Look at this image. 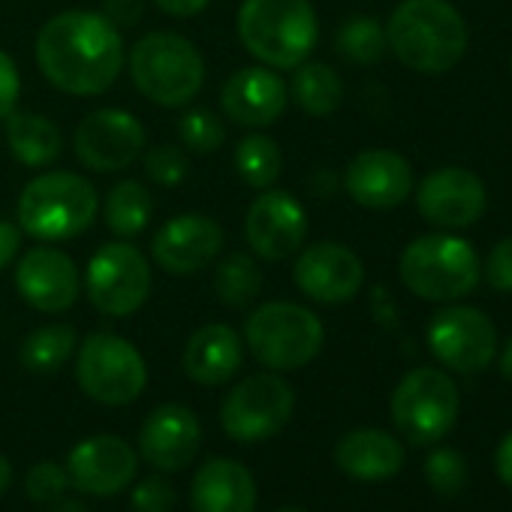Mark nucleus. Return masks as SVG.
<instances>
[{
	"label": "nucleus",
	"mask_w": 512,
	"mask_h": 512,
	"mask_svg": "<svg viewBox=\"0 0 512 512\" xmlns=\"http://www.w3.org/2000/svg\"><path fill=\"white\" fill-rule=\"evenodd\" d=\"M37 64L58 91L97 97L121 76L124 40L106 16L70 10L43 25L37 37Z\"/></svg>",
	"instance_id": "f257e3e1"
},
{
	"label": "nucleus",
	"mask_w": 512,
	"mask_h": 512,
	"mask_svg": "<svg viewBox=\"0 0 512 512\" xmlns=\"http://www.w3.org/2000/svg\"><path fill=\"white\" fill-rule=\"evenodd\" d=\"M467 25L449 0H404L386 25L389 52L425 76L449 73L467 52Z\"/></svg>",
	"instance_id": "f03ea898"
},
{
	"label": "nucleus",
	"mask_w": 512,
	"mask_h": 512,
	"mask_svg": "<svg viewBox=\"0 0 512 512\" xmlns=\"http://www.w3.org/2000/svg\"><path fill=\"white\" fill-rule=\"evenodd\" d=\"M244 49L272 70H296L317 46L320 22L308 0H244L238 10Z\"/></svg>",
	"instance_id": "7ed1b4c3"
},
{
	"label": "nucleus",
	"mask_w": 512,
	"mask_h": 512,
	"mask_svg": "<svg viewBox=\"0 0 512 512\" xmlns=\"http://www.w3.org/2000/svg\"><path fill=\"white\" fill-rule=\"evenodd\" d=\"M100 211L94 184L76 172H46L28 181L19 196V226L37 241L82 235Z\"/></svg>",
	"instance_id": "20e7f679"
},
{
	"label": "nucleus",
	"mask_w": 512,
	"mask_h": 512,
	"mask_svg": "<svg viewBox=\"0 0 512 512\" xmlns=\"http://www.w3.org/2000/svg\"><path fill=\"white\" fill-rule=\"evenodd\" d=\"M130 76L139 94L157 106H187L205 82L202 55L190 40L169 31L145 34L130 49Z\"/></svg>",
	"instance_id": "39448f33"
},
{
	"label": "nucleus",
	"mask_w": 512,
	"mask_h": 512,
	"mask_svg": "<svg viewBox=\"0 0 512 512\" xmlns=\"http://www.w3.org/2000/svg\"><path fill=\"white\" fill-rule=\"evenodd\" d=\"M401 281L425 302H452L473 293L479 284V256L455 235H422L401 253Z\"/></svg>",
	"instance_id": "423d86ee"
},
{
	"label": "nucleus",
	"mask_w": 512,
	"mask_h": 512,
	"mask_svg": "<svg viewBox=\"0 0 512 512\" xmlns=\"http://www.w3.org/2000/svg\"><path fill=\"white\" fill-rule=\"evenodd\" d=\"M244 344L256 362L272 371H299L323 350V323L302 305L269 302L247 317Z\"/></svg>",
	"instance_id": "0eeeda50"
},
{
	"label": "nucleus",
	"mask_w": 512,
	"mask_h": 512,
	"mask_svg": "<svg viewBox=\"0 0 512 512\" xmlns=\"http://www.w3.org/2000/svg\"><path fill=\"white\" fill-rule=\"evenodd\" d=\"M76 380L91 401L124 407L142 395L148 383V365L130 341L112 332H94L79 347Z\"/></svg>",
	"instance_id": "6e6552de"
},
{
	"label": "nucleus",
	"mask_w": 512,
	"mask_h": 512,
	"mask_svg": "<svg viewBox=\"0 0 512 512\" xmlns=\"http://www.w3.org/2000/svg\"><path fill=\"white\" fill-rule=\"evenodd\" d=\"M458 419V386L437 368H413L392 395V422L416 446L437 443Z\"/></svg>",
	"instance_id": "1a4fd4ad"
},
{
	"label": "nucleus",
	"mask_w": 512,
	"mask_h": 512,
	"mask_svg": "<svg viewBox=\"0 0 512 512\" xmlns=\"http://www.w3.org/2000/svg\"><path fill=\"white\" fill-rule=\"evenodd\" d=\"M296 392L278 374H253L235 383L220 404V425L238 443H260L293 419Z\"/></svg>",
	"instance_id": "9d476101"
},
{
	"label": "nucleus",
	"mask_w": 512,
	"mask_h": 512,
	"mask_svg": "<svg viewBox=\"0 0 512 512\" xmlns=\"http://www.w3.org/2000/svg\"><path fill=\"white\" fill-rule=\"evenodd\" d=\"M88 299L106 317H130L151 296V269L142 250L124 241L103 244L88 263Z\"/></svg>",
	"instance_id": "9b49d317"
},
{
	"label": "nucleus",
	"mask_w": 512,
	"mask_h": 512,
	"mask_svg": "<svg viewBox=\"0 0 512 512\" xmlns=\"http://www.w3.org/2000/svg\"><path fill=\"white\" fill-rule=\"evenodd\" d=\"M428 347L437 362L458 374H476L491 365L497 353L494 323L476 308H443L428 326Z\"/></svg>",
	"instance_id": "f8f14e48"
},
{
	"label": "nucleus",
	"mask_w": 512,
	"mask_h": 512,
	"mask_svg": "<svg viewBox=\"0 0 512 512\" xmlns=\"http://www.w3.org/2000/svg\"><path fill=\"white\" fill-rule=\"evenodd\" d=\"M76 157L94 172H121L145 151V127L124 109L91 112L73 136Z\"/></svg>",
	"instance_id": "ddd939ff"
},
{
	"label": "nucleus",
	"mask_w": 512,
	"mask_h": 512,
	"mask_svg": "<svg viewBox=\"0 0 512 512\" xmlns=\"http://www.w3.org/2000/svg\"><path fill=\"white\" fill-rule=\"evenodd\" d=\"M244 238L256 256H263V260H269V263H281L305 244L308 214L293 193L269 187L247 208Z\"/></svg>",
	"instance_id": "4468645a"
},
{
	"label": "nucleus",
	"mask_w": 512,
	"mask_h": 512,
	"mask_svg": "<svg viewBox=\"0 0 512 512\" xmlns=\"http://www.w3.org/2000/svg\"><path fill=\"white\" fill-rule=\"evenodd\" d=\"M64 467L76 491L91 497H115L136 479L139 455L127 440L115 434H97L76 443Z\"/></svg>",
	"instance_id": "2eb2a0df"
},
{
	"label": "nucleus",
	"mask_w": 512,
	"mask_h": 512,
	"mask_svg": "<svg viewBox=\"0 0 512 512\" xmlns=\"http://www.w3.org/2000/svg\"><path fill=\"white\" fill-rule=\"evenodd\" d=\"M223 250V229L208 214H178L163 223L151 241L154 263L169 275H196Z\"/></svg>",
	"instance_id": "dca6fc26"
},
{
	"label": "nucleus",
	"mask_w": 512,
	"mask_h": 512,
	"mask_svg": "<svg viewBox=\"0 0 512 512\" xmlns=\"http://www.w3.org/2000/svg\"><path fill=\"white\" fill-rule=\"evenodd\" d=\"M488 205L485 184L461 166H443L425 175L416 187V208L419 214L443 229H464L473 226Z\"/></svg>",
	"instance_id": "f3484780"
},
{
	"label": "nucleus",
	"mask_w": 512,
	"mask_h": 512,
	"mask_svg": "<svg viewBox=\"0 0 512 512\" xmlns=\"http://www.w3.org/2000/svg\"><path fill=\"white\" fill-rule=\"evenodd\" d=\"M293 278L308 299L320 305H341L356 299L362 290L365 266L350 247L338 241H317L299 256Z\"/></svg>",
	"instance_id": "a211bd4d"
},
{
	"label": "nucleus",
	"mask_w": 512,
	"mask_h": 512,
	"mask_svg": "<svg viewBox=\"0 0 512 512\" xmlns=\"http://www.w3.org/2000/svg\"><path fill=\"white\" fill-rule=\"evenodd\" d=\"M202 443V425L184 404L154 407L139 431V455L160 473H178L193 464Z\"/></svg>",
	"instance_id": "6ab92c4d"
},
{
	"label": "nucleus",
	"mask_w": 512,
	"mask_h": 512,
	"mask_svg": "<svg viewBox=\"0 0 512 512\" xmlns=\"http://www.w3.org/2000/svg\"><path fill=\"white\" fill-rule=\"evenodd\" d=\"M16 287L31 308L43 314H64L79 299V272L64 250L40 244L19 260Z\"/></svg>",
	"instance_id": "aec40b11"
},
{
	"label": "nucleus",
	"mask_w": 512,
	"mask_h": 512,
	"mask_svg": "<svg viewBox=\"0 0 512 512\" xmlns=\"http://www.w3.org/2000/svg\"><path fill=\"white\" fill-rule=\"evenodd\" d=\"M290 100L287 82L269 67H244L232 73L220 88L223 115L247 130H260L275 124Z\"/></svg>",
	"instance_id": "412c9836"
},
{
	"label": "nucleus",
	"mask_w": 512,
	"mask_h": 512,
	"mask_svg": "<svg viewBox=\"0 0 512 512\" xmlns=\"http://www.w3.org/2000/svg\"><path fill=\"white\" fill-rule=\"evenodd\" d=\"M344 187L362 208H395L413 190V169L401 154L371 148L350 160L344 172Z\"/></svg>",
	"instance_id": "4be33fe9"
},
{
	"label": "nucleus",
	"mask_w": 512,
	"mask_h": 512,
	"mask_svg": "<svg viewBox=\"0 0 512 512\" xmlns=\"http://www.w3.org/2000/svg\"><path fill=\"white\" fill-rule=\"evenodd\" d=\"M193 512H256V482L232 458L205 461L190 482Z\"/></svg>",
	"instance_id": "5701e85b"
},
{
	"label": "nucleus",
	"mask_w": 512,
	"mask_h": 512,
	"mask_svg": "<svg viewBox=\"0 0 512 512\" xmlns=\"http://www.w3.org/2000/svg\"><path fill=\"white\" fill-rule=\"evenodd\" d=\"M244 359L241 335L223 323H208L193 332L184 350V371L199 386L229 383Z\"/></svg>",
	"instance_id": "b1692460"
},
{
	"label": "nucleus",
	"mask_w": 512,
	"mask_h": 512,
	"mask_svg": "<svg viewBox=\"0 0 512 512\" xmlns=\"http://www.w3.org/2000/svg\"><path fill=\"white\" fill-rule=\"evenodd\" d=\"M335 461L338 467L359 482H383L401 473L404 467V446L377 428H359L341 437L335 446Z\"/></svg>",
	"instance_id": "393cba45"
},
{
	"label": "nucleus",
	"mask_w": 512,
	"mask_h": 512,
	"mask_svg": "<svg viewBox=\"0 0 512 512\" xmlns=\"http://www.w3.org/2000/svg\"><path fill=\"white\" fill-rule=\"evenodd\" d=\"M4 121H7V145L19 163L31 169H43L61 157L64 139L55 121L34 112H10Z\"/></svg>",
	"instance_id": "a878e982"
},
{
	"label": "nucleus",
	"mask_w": 512,
	"mask_h": 512,
	"mask_svg": "<svg viewBox=\"0 0 512 512\" xmlns=\"http://www.w3.org/2000/svg\"><path fill=\"white\" fill-rule=\"evenodd\" d=\"M290 91H293V103L314 118H326V115L338 112L344 103L341 76L329 64H320V61L299 64Z\"/></svg>",
	"instance_id": "bb28decb"
},
{
	"label": "nucleus",
	"mask_w": 512,
	"mask_h": 512,
	"mask_svg": "<svg viewBox=\"0 0 512 512\" xmlns=\"http://www.w3.org/2000/svg\"><path fill=\"white\" fill-rule=\"evenodd\" d=\"M76 329L67 326V323H52V326H43L37 332H31L19 350V359L22 365L31 371V374H55L61 371L73 353H76Z\"/></svg>",
	"instance_id": "cd10ccee"
},
{
	"label": "nucleus",
	"mask_w": 512,
	"mask_h": 512,
	"mask_svg": "<svg viewBox=\"0 0 512 512\" xmlns=\"http://www.w3.org/2000/svg\"><path fill=\"white\" fill-rule=\"evenodd\" d=\"M263 290V272L247 253H229L214 266V293L226 308H247Z\"/></svg>",
	"instance_id": "c85d7f7f"
},
{
	"label": "nucleus",
	"mask_w": 512,
	"mask_h": 512,
	"mask_svg": "<svg viewBox=\"0 0 512 512\" xmlns=\"http://www.w3.org/2000/svg\"><path fill=\"white\" fill-rule=\"evenodd\" d=\"M103 220L121 238L139 235L151 220V196H148V190L139 181H118L106 193Z\"/></svg>",
	"instance_id": "c756f323"
},
{
	"label": "nucleus",
	"mask_w": 512,
	"mask_h": 512,
	"mask_svg": "<svg viewBox=\"0 0 512 512\" xmlns=\"http://www.w3.org/2000/svg\"><path fill=\"white\" fill-rule=\"evenodd\" d=\"M284 169V154L275 139L263 133H250L235 148V172L244 184L256 190H269Z\"/></svg>",
	"instance_id": "7c9ffc66"
},
{
	"label": "nucleus",
	"mask_w": 512,
	"mask_h": 512,
	"mask_svg": "<svg viewBox=\"0 0 512 512\" xmlns=\"http://www.w3.org/2000/svg\"><path fill=\"white\" fill-rule=\"evenodd\" d=\"M338 52L353 64H377L389 52L386 28L371 16H356L338 31Z\"/></svg>",
	"instance_id": "2f4dec72"
},
{
	"label": "nucleus",
	"mask_w": 512,
	"mask_h": 512,
	"mask_svg": "<svg viewBox=\"0 0 512 512\" xmlns=\"http://www.w3.org/2000/svg\"><path fill=\"white\" fill-rule=\"evenodd\" d=\"M178 136L181 142L196 151V154H211L223 145L226 130L220 124V118L208 109H190L181 121H178Z\"/></svg>",
	"instance_id": "473e14b6"
},
{
	"label": "nucleus",
	"mask_w": 512,
	"mask_h": 512,
	"mask_svg": "<svg viewBox=\"0 0 512 512\" xmlns=\"http://www.w3.org/2000/svg\"><path fill=\"white\" fill-rule=\"evenodd\" d=\"M425 476L440 497H455L467 482V464L455 449H434L425 461Z\"/></svg>",
	"instance_id": "72a5a7b5"
},
{
	"label": "nucleus",
	"mask_w": 512,
	"mask_h": 512,
	"mask_svg": "<svg viewBox=\"0 0 512 512\" xmlns=\"http://www.w3.org/2000/svg\"><path fill=\"white\" fill-rule=\"evenodd\" d=\"M67 488H70L67 467L55 464V461H40L25 476V491L37 503H55L67 494Z\"/></svg>",
	"instance_id": "f704fd0d"
},
{
	"label": "nucleus",
	"mask_w": 512,
	"mask_h": 512,
	"mask_svg": "<svg viewBox=\"0 0 512 512\" xmlns=\"http://www.w3.org/2000/svg\"><path fill=\"white\" fill-rule=\"evenodd\" d=\"M187 154L175 145H154L145 151V172L151 181L163 184V187H172V184H181L184 175H187Z\"/></svg>",
	"instance_id": "c9c22d12"
},
{
	"label": "nucleus",
	"mask_w": 512,
	"mask_h": 512,
	"mask_svg": "<svg viewBox=\"0 0 512 512\" xmlns=\"http://www.w3.org/2000/svg\"><path fill=\"white\" fill-rule=\"evenodd\" d=\"M175 488L163 476H148L133 488V512H172Z\"/></svg>",
	"instance_id": "e433bc0d"
},
{
	"label": "nucleus",
	"mask_w": 512,
	"mask_h": 512,
	"mask_svg": "<svg viewBox=\"0 0 512 512\" xmlns=\"http://www.w3.org/2000/svg\"><path fill=\"white\" fill-rule=\"evenodd\" d=\"M482 272L497 293H512V238H503L491 247Z\"/></svg>",
	"instance_id": "4c0bfd02"
},
{
	"label": "nucleus",
	"mask_w": 512,
	"mask_h": 512,
	"mask_svg": "<svg viewBox=\"0 0 512 512\" xmlns=\"http://www.w3.org/2000/svg\"><path fill=\"white\" fill-rule=\"evenodd\" d=\"M19 94H22L19 70H16V64H13V58L7 52H0V121H4L10 112H16Z\"/></svg>",
	"instance_id": "58836bf2"
},
{
	"label": "nucleus",
	"mask_w": 512,
	"mask_h": 512,
	"mask_svg": "<svg viewBox=\"0 0 512 512\" xmlns=\"http://www.w3.org/2000/svg\"><path fill=\"white\" fill-rule=\"evenodd\" d=\"M103 16L121 31V28H133L142 19V0H106L103 4Z\"/></svg>",
	"instance_id": "ea45409f"
},
{
	"label": "nucleus",
	"mask_w": 512,
	"mask_h": 512,
	"mask_svg": "<svg viewBox=\"0 0 512 512\" xmlns=\"http://www.w3.org/2000/svg\"><path fill=\"white\" fill-rule=\"evenodd\" d=\"M19 244H22V229L10 220H0V272L13 263V256L19 253Z\"/></svg>",
	"instance_id": "a19ab883"
},
{
	"label": "nucleus",
	"mask_w": 512,
	"mask_h": 512,
	"mask_svg": "<svg viewBox=\"0 0 512 512\" xmlns=\"http://www.w3.org/2000/svg\"><path fill=\"white\" fill-rule=\"evenodd\" d=\"M154 4L166 13V16H175V19H190L196 13H202L211 0H154Z\"/></svg>",
	"instance_id": "79ce46f5"
},
{
	"label": "nucleus",
	"mask_w": 512,
	"mask_h": 512,
	"mask_svg": "<svg viewBox=\"0 0 512 512\" xmlns=\"http://www.w3.org/2000/svg\"><path fill=\"white\" fill-rule=\"evenodd\" d=\"M494 467H497V476L512 488V434H506V437H503V443L497 446Z\"/></svg>",
	"instance_id": "37998d69"
},
{
	"label": "nucleus",
	"mask_w": 512,
	"mask_h": 512,
	"mask_svg": "<svg viewBox=\"0 0 512 512\" xmlns=\"http://www.w3.org/2000/svg\"><path fill=\"white\" fill-rule=\"evenodd\" d=\"M49 512H91L82 500H70V497H61L55 503H49Z\"/></svg>",
	"instance_id": "c03bdc74"
},
{
	"label": "nucleus",
	"mask_w": 512,
	"mask_h": 512,
	"mask_svg": "<svg viewBox=\"0 0 512 512\" xmlns=\"http://www.w3.org/2000/svg\"><path fill=\"white\" fill-rule=\"evenodd\" d=\"M500 374L506 377V380H512V338L503 344V350H500Z\"/></svg>",
	"instance_id": "a18cd8bd"
},
{
	"label": "nucleus",
	"mask_w": 512,
	"mask_h": 512,
	"mask_svg": "<svg viewBox=\"0 0 512 512\" xmlns=\"http://www.w3.org/2000/svg\"><path fill=\"white\" fill-rule=\"evenodd\" d=\"M10 482H13V464L4 452H0V494L10 488Z\"/></svg>",
	"instance_id": "49530a36"
},
{
	"label": "nucleus",
	"mask_w": 512,
	"mask_h": 512,
	"mask_svg": "<svg viewBox=\"0 0 512 512\" xmlns=\"http://www.w3.org/2000/svg\"><path fill=\"white\" fill-rule=\"evenodd\" d=\"M281 512H305V509H281Z\"/></svg>",
	"instance_id": "de8ad7c7"
},
{
	"label": "nucleus",
	"mask_w": 512,
	"mask_h": 512,
	"mask_svg": "<svg viewBox=\"0 0 512 512\" xmlns=\"http://www.w3.org/2000/svg\"><path fill=\"white\" fill-rule=\"evenodd\" d=\"M509 73H512V58H509Z\"/></svg>",
	"instance_id": "09e8293b"
}]
</instances>
